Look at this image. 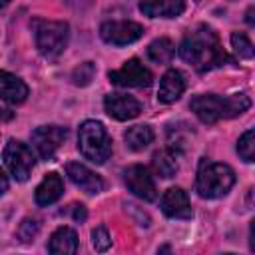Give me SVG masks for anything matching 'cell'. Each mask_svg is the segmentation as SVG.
I'll return each instance as SVG.
<instances>
[{
	"label": "cell",
	"mask_w": 255,
	"mask_h": 255,
	"mask_svg": "<svg viewBox=\"0 0 255 255\" xmlns=\"http://www.w3.org/2000/svg\"><path fill=\"white\" fill-rule=\"evenodd\" d=\"M70 209H72V217H74V221H84V219H86V207H84V205L74 203Z\"/></svg>",
	"instance_id": "4316f807"
},
{
	"label": "cell",
	"mask_w": 255,
	"mask_h": 255,
	"mask_svg": "<svg viewBox=\"0 0 255 255\" xmlns=\"http://www.w3.org/2000/svg\"><path fill=\"white\" fill-rule=\"evenodd\" d=\"M245 22H247V24H251V26L255 24V4L247 8V12H245Z\"/></svg>",
	"instance_id": "83f0119b"
},
{
	"label": "cell",
	"mask_w": 255,
	"mask_h": 255,
	"mask_svg": "<svg viewBox=\"0 0 255 255\" xmlns=\"http://www.w3.org/2000/svg\"><path fill=\"white\" fill-rule=\"evenodd\" d=\"M173 42L169 38H157L147 46V58L155 64H169L173 58Z\"/></svg>",
	"instance_id": "44dd1931"
},
{
	"label": "cell",
	"mask_w": 255,
	"mask_h": 255,
	"mask_svg": "<svg viewBox=\"0 0 255 255\" xmlns=\"http://www.w3.org/2000/svg\"><path fill=\"white\" fill-rule=\"evenodd\" d=\"M139 10L149 18H177L185 4L181 0H153V2H141Z\"/></svg>",
	"instance_id": "ac0fdd59"
},
{
	"label": "cell",
	"mask_w": 255,
	"mask_h": 255,
	"mask_svg": "<svg viewBox=\"0 0 255 255\" xmlns=\"http://www.w3.org/2000/svg\"><path fill=\"white\" fill-rule=\"evenodd\" d=\"M6 189H8V177L6 173H2V193H6Z\"/></svg>",
	"instance_id": "4dcf8cb0"
},
{
	"label": "cell",
	"mask_w": 255,
	"mask_h": 255,
	"mask_svg": "<svg viewBox=\"0 0 255 255\" xmlns=\"http://www.w3.org/2000/svg\"><path fill=\"white\" fill-rule=\"evenodd\" d=\"M185 90V80H183V74L179 70H167L161 80H159V88H157V100L161 104H173L175 100L181 98Z\"/></svg>",
	"instance_id": "5bb4252c"
},
{
	"label": "cell",
	"mask_w": 255,
	"mask_h": 255,
	"mask_svg": "<svg viewBox=\"0 0 255 255\" xmlns=\"http://www.w3.org/2000/svg\"><path fill=\"white\" fill-rule=\"evenodd\" d=\"M66 135H68V129L62 126H40L32 131L30 139H32V145L38 151V155L48 161L56 155V151L64 143Z\"/></svg>",
	"instance_id": "ba28073f"
},
{
	"label": "cell",
	"mask_w": 255,
	"mask_h": 255,
	"mask_svg": "<svg viewBox=\"0 0 255 255\" xmlns=\"http://www.w3.org/2000/svg\"><path fill=\"white\" fill-rule=\"evenodd\" d=\"M92 243H94L96 251H100V253H104V251L110 249L112 239H110V233H108V229L104 225H100V227H96L92 231Z\"/></svg>",
	"instance_id": "d4e9b609"
},
{
	"label": "cell",
	"mask_w": 255,
	"mask_h": 255,
	"mask_svg": "<svg viewBox=\"0 0 255 255\" xmlns=\"http://www.w3.org/2000/svg\"><path fill=\"white\" fill-rule=\"evenodd\" d=\"M249 199H251V201H253V205H255V187L251 189V193H249Z\"/></svg>",
	"instance_id": "1f68e13d"
},
{
	"label": "cell",
	"mask_w": 255,
	"mask_h": 255,
	"mask_svg": "<svg viewBox=\"0 0 255 255\" xmlns=\"http://www.w3.org/2000/svg\"><path fill=\"white\" fill-rule=\"evenodd\" d=\"M78 149L92 163H106V159L112 155V139L106 128L96 120L84 122L78 131Z\"/></svg>",
	"instance_id": "277c9868"
},
{
	"label": "cell",
	"mask_w": 255,
	"mask_h": 255,
	"mask_svg": "<svg viewBox=\"0 0 255 255\" xmlns=\"http://www.w3.org/2000/svg\"><path fill=\"white\" fill-rule=\"evenodd\" d=\"M157 255H175V253L171 251V247H169V245H163V247H159Z\"/></svg>",
	"instance_id": "f546056e"
},
{
	"label": "cell",
	"mask_w": 255,
	"mask_h": 255,
	"mask_svg": "<svg viewBox=\"0 0 255 255\" xmlns=\"http://www.w3.org/2000/svg\"><path fill=\"white\" fill-rule=\"evenodd\" d=\"M2 159H4V167L12 173V177L16 181H26L34 169V155L32 149L16 139H10L4 145L2 151Z\"/></svg>",
	"instance_id": "8992f818"
},
{
	"label": "cell",
	"mask_w": 255,
	"mask_h": 255,
	"mask_svg": "<svg viewBox=\"0 0 255 255\" xmlns=\"http://www.w3.org/2000/svg\"><path fill=\"white\" fill-rule=\"evenodd\" d=\"M249 247H251V251L255 253V219H253L251 229H249Z\"/></svg>",
	"instance_id": "f1b7e54d"
},
{
	"label": "cell",
	"mask_w": 255,
	"mask_h": 255,
	"mask_svg": "<svg viewBox=\"0 0 255 255\" xmlns=\"http://www.w3.org/2000/svg\"><path fill=\"white\" fill-rule=\"evenodd\" d=\"M34 40L36 48L44 58H58L70 38V26L66 22H56V20H34Z\"/></svg>",
	"instance_id": "5b68a950"
},
{
	"label": "cell",
	"mask_w": 255,
	"mask_h": 255,
	"mask_svg": "<svg viewBox=\"0 0 255 255\" xmlns=\"http://www.w3.org/2000/svg\"><path fill=\"white\" fill-rule=\"evenodd\" d=\"M124 139H126V145L129 149L141 151L153 141V129L149 126H145V124H139V126L128 128L126 133H124Z\"/></svg>",
	"instance_id": "d6986e66"
},
{
	"label": "cell",
	"mask_w": 255,
	"mask_h": 255,
	"mask_svg": "<svg viewBox=\"0 0 255 255\" xmlns=\"http://www.w3.org/2000/svg\"><path fill=\"white\" fill-rule=\"evenodd\" d=\"M104 108H106L108 116H112L114 120H120V122L133 120L141 112V104L133 96H128V94H108L104 98Z\"/></svg>",
	"instance_id": "8fae6325"
},
{
	"label": "cell",
	"mask_w": 255,
	"mask_h": 255,
	"mask_svg": "<svg viewBox=\"0 0 255 255\" xmlns=\"http://www.w3.org/2000/svg\"><path fill=\"white\" fill-rule=\"evenodd\" d=\"M38 221L36 219H24L22 223H20V227H18V237H20V241H24V243H30V241H34V237L38 235Z\"/></svg>",
	"instance_id": "484cf974"
},
{
	"label": "cell",
	"mask_w": 255,
	"mask_h": 255,
	"mask_svg": "<svg viewBox=\"0 0 255 255\" xmlns=\"http://www.w3.org/2000/svg\"><path fill=\"white\" fill-rule=\"evenodd\" d=\"M100 36L108 44L128 46L143 36V26L131 20H110L100 26Z\"/></svg>",
	"instance_id": "52a82bcc"
},
{
	"label": "cell",
	"mask_w": 255,
	"mask_h": 255,
	"mask_svg": "<svg viewBox=\"0 0 255 255\" xmlns=\"http://www.w3.org/2000/svg\"><path fill=\"white\" fill-rule=\"evenodd\" d=\"M50 255H76L78 253V235L72 227H58L48 241Z\"/></svg>",
	"instance_id": "9a60e30c"
},
{
	"label": "cell",
	"mask_w": 255,
	"mask_h": 255,
	"mask_svg": "<svg viewBox=\"0 0 255 255\" xmlns=\"http://www.w3.org/2000/svg\"><path fill=\"white\" fill-rule=\"evenodd\" d=\"M237 153L243 161L255 163V128L245 131L237 141Z\"/></svg>",
	"instance_id": "7402d4cb"
},
{
	"label": "cell",
	"mask_w": 255,
	"mask_h": 255,
	"mask_svg": "<svg viewBox=\"0 0 255 255\" xmlns=\"http://www.w3.org/2000/svg\"><path fill=\"white\" fill-rule=\"evenodd\" d=\"M179 56L199 72L233 64V58L223 50L219 36L213 28L199 24L179 44Z\"/></svg>",
	"instance_id": "6da1fadb"
},
{
	"label": "cell",
	"mask_w": 255,
	"mask_h": 255,
	"mask_svg": "<svg viewBox=\"0 0 255 255\" xmlns=\"http://www.w3.org/2000/svg\"><path fill=\"white\" fill-rule=\"evenodd\" d=\"M0 90H2V100L12 106H18L28 98V86L10 72L0 74Z\"/></svg>",
	"instance_id": "2e32d148"
},
{
	"label": "cell",
	"mask_w": 255,
	"mask_h": 255,
	"mask_svg": "<svg viewBox=\"0 0 255 255\" xmlns=\"http://www.w3.org/2000/svg\"><path fill=\"white\" fill-rule=\"evenodd\" d=\"M94 74H96V66H94L92 62H84V64H80V66L72 72V80H74L76 86H88V84L92 82Z\"/></svg>",
	"instance_id": "cb8c5ba5"
},
{
	"label": "cell",
	"mask_w": 255,
	"mask_h": 255,
	"mask_svg": "<svg viewBox=\"0 0 255 255\" xmlns=\"http://www.w3.org/2000/svg\"><path fill=\"white\" fill-rule=\"evenodd\" d=\"M124 181L129 187L133 195H137L143 201H153L157 197L155 181L149 175V171L143 165H129L124 169Z\"/></svg>",
	"instance_id": "30bf717a"
},
{
	"label": "cell",
	"mask_w": 255,
	"mask_h": 255,
	"mask_svg": "<svg viewBox=\"0 0 255 255\" xmlns=\"http://www.w3.org/2000/svg\"><path fill=\"white\" fill-rule=\"evenodd\" d=\"M151 165H153L155 173H157L159 177H163V179L173 177V175L177 173V169H179L175 155H173L171 151H167V149L155 151V153H153V159H151Z\"/></svg>",
	"instance_id": "ffe728a7"
},
{
	"label": "cell",
	"mask_w": 255,
	"mask_h": 255,
	"mask_svg": "<svg viewBox=\"0 0 255 255\" xmlns=\"http://www.w3.org/2000/svg\"><path fill=\"white\" fill-rule=\"evenodd\" d=\"M66 173L70 177V181L74 185H78L80 189H84L86 193L90 195H96V193H102L104 191V181L98 173H94L90 167H86L84 163H76V161H70L66 165Z\"/></svg>",
	"instance_id": "7c38bea8"
},
{
	"label": "cell",
	"mask_w": 255,
	"mask_h": 255,
	"mask_svg": "<svg viewBox=\"0 0 255 255\" xmlns=\"http://www.w3.org/2000/svg\"><path fill=\"white\" fill-rule=\"evenodd\" d=\"M249 106H251V100L245 94H233V96L203 94V96H195L189 102L191 112L203 124H215L219 120L235 118V116L247 112Z\"/></svg>",
	"instance_id": "7a4b0ae2"
},
{
	"label": "cell",
	"mask_w": 255,
	"mask_h": 255,
	"mask_svg": "<svg viewBox=\"0 0 255 255\" xmlns=\"http://www.w3.org/2000/svg\"><path fill=\"white\" fill-rule=\"evenodd\" d=\"M64 193V181L58 173H48L42 183L36 187V193H34V199L38 205H52L54 201H58Z\"/></svg>",
	"instance_id": "e0dca14e"
},
{
	"label": "cell",
	"mask_w": 255,
	"mask_h": 255,
	"mask_svg": "<svg viewBox=\"0 0 255 255\" xmlns=\"http://www.w3.org/2000/svg\"><path fill=\"white\" fill-rule=\"evenodd\" d=\"M235 183V173L229 165L225 163H215L203 159L197 169V179H195V191L203 199H217L229 193V189Z\"/></svg>",
	"instance_id": "3957f363"
},
{
	"label": "cell",
	"mask_w": 255,
	"mask_h": 255,
	"mask_svg": "<svg viewBox=\"0 0 255 255\" xmlns=\"http://www.w3.org/2000/svg\"><path fill=\"white\" fill-rule=\"evenodd\" d=\"M108 78L120 88H145L151 84V72L137 58L128 60L120 70H112Z\"/></svg>",
	"instance_id": "9c48e42d"
},
{
	"label": "cell",
	"mask_w": 255,
	"mask_h": 255,
	"mask_svg": "<svg viewBox=\"0 0 255 255\" xmlns=\"http://www.w3.org/2000/svg\"><path fill=\"white\" fill-rule=\"evenodd\" d=\"M231 46L239 58H255V46L243 32H233L231 34Z\"/></svg>",
	"instance_id": "603a6c76"
},
{
	"label": "cell",
	"mask_w": 255,
	"mask_h": 255,
	"mask_svg": "<svg viewBox=\"0 0 255 255\" xmlns=\"http://www.w3.org/2000/svg\"><path fill=\"white\" fill-rule=\"evenodd\" d=\"M159 205H161V211L173 219H191V215H193L187 193L181 187H169L161 195Z\"/></svg>",
	"instance_id": "4fadbf2b"
}]
</instances>
